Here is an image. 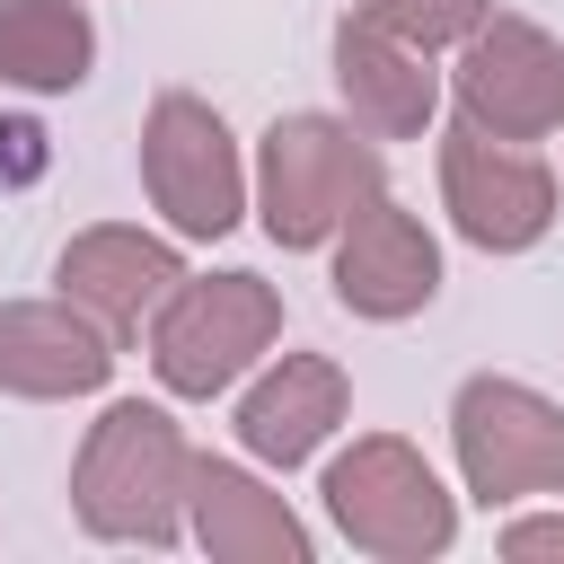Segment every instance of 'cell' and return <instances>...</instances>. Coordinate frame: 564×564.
<instances>
[{
    "label": "cell",
    "instance_id": "e0dca14e",
    "mask_svg": "<svg viewBox=\"0 0 564 564\" xmlns=\"http://www.w3.org/2000/svg\"><path fill=\"white\" fill-rule=\"evenodd\" d=\"M502 555H511V564H546V555H564V511H529V520H511V529H502Z\"/></svg>",
    "mask_w": 564,
    "mask_h": 564
},
{
    "label": "cell",
    "instance_id": "7a4b0ae2",
    "mask_svg": "<svg viewBox=\"0 0 564 564\" xmlns=\"http://www.w3.org/2000/svg\"><path fill=\"white\" fill-rule=\"evenodd\" d=\"M247 194H256L264 238L291 247V256H308V247H335V229H344L370 194H388V159H379V141H370L352 115L300 106V115H273V123H264Z\"/></svg>",
    "mask_w": 564,
    "mask_h": 564
},
{
    "label": "cell",
    "instance_id": "9a60e30c",
    "mask_svg": "<svg viewBox=\"0 0 564 564\" xmlns=\"http://www.w3.org/2000/svg\"><path fill=\"white\" fill-rule=\"evenodd\" d=\"M97 62V18L79 0H0V79L26 97H70Z\"/></svg>",
    "mask_w": 564,
    "mask_h": 564
},
{
    "label": "cell",
    "instance_id": "4fadbf2b",
    "mask_svg": "<svg viewBox=\"0 0 564 564\" xmlns=\"http://www.w3.org/2000/svg\"><path fill=\"white\" fill-rule=\"evenodd\" d=\"M185 529L203 555L220 564H308V529L300 511L238 458H203L194 449V476H185Z\"/></svg>",
    "mask_w": 564,
    "mask_h": 564
},
{
    "label": "cell",
    "instance_id": "5bb4252c",
    "mask_svg": "<svg viewBox=\"0 0 564 564\" xmlns=\"http://www.w3.org/2000/svg\"><path fill=\"white\" fill-rule=\"evenodd\" d=\"M352 414V379L326 352H282L247 397H238V449L256 467H308L326 432Z\"/></svg>",
    "mask_w": 564,
    "mask_h": 564
},
{
    "label": "cell",
    "instance_id": "52a82bcc",
    "mask_svg": "<svg viewBox=\"0 0 564 564\" xmlns=\"http://www.w3.org/2000/svg\"><path fill=\"white\" fill-rule=\"evenodd\" d=\"M449 97H458V115H467L476 132H494V141H546V132H564V44H555L538 18L485 9V18L458 35Z\"/></svg>",
    "mask_w": 564,
    "mask_h": 564
},
{
    "label": "cell",
    "instance_id": "277c9868",
    "mask_svg": "<svg viewBox=\"0 0 564 564\" xmlns=\"http://www.w3.org/2000/svg\"><path fill=\"white\" fill-rule=\"evenodd\" d=\"M282 344V291L264 273H185L150 308V370L167 397H220Z\"/></svg>",
    "mask_w": 564,
    "mask_h": 564
},
{
    "label": "cell",
    "instance_id": "7c38bea8",
    "mask_svg": "<svg viewBox=\"0 0 564 564\" xmlns=\"http://www.w3.org/2000/svg\"><path fill=\"white\" fill-rule=\"evenodd\" d=\"M335 88H344V115L370 141H423L432 115H441L432 53L388 35V26H370L361 9H344V26H335Z\"/></svg>",
    "mask_w": 564,
    "mask_h": 564
},
{
    "label": "cell",
    "instance_id": "8fae6325",
    "mask_svg": "<svg viewBox=\"0 0 564 564\" xmlns=\"http://www.w3.org/2000/svg\"><path fill=\"white\" fill-rule=\"evenodd\" d=\"M53 282H62V300H70V308H88V317L123 344V335H141V326H150V308L185 282V256H176L167 238H150V229L97 220V229H79V238L62 247Z\"/></svg>",
    "mask_w": 564,
    "mask_h": 564
},
{
    "label": "cell",
    "instance_id": "30bf717a",
    "mask_svg": "<svg viewBox=\"0 0 564 564\" xmlns=\"http://www.w3.org/2000/svg\"><path fill=\"white\" fill-rule=\"evenodd\" d=\"M115 379V335L70 300H0V397L62 405Z\"/></svg>",
    "mask_w": 564,
    "mask_h": 564
},
{
    "label": "cell",
    "instance_id": "3957f363",
    "mask_svg": "<svg viewBox=\"0 0 564 564\" xmlns=\"http://www.w3.org/2000/svg\"><path fill=\"white\" fill-rule=\"evenodd\" d=\"M317 494H326L335 538L379 564H423V555H449V538H458V494L397 432H361L352 449H335Z\"/></svg>",
    "mask_w": 564,
    "mask_h": 564
},
{
    "label": "cell",
    "instance_id": "6da1fadb",
    "mask_svg": "<svg viewBox=\"0 0 564 564\" xmlns=\"http://www.w3.org/2000/svg\"><path fill=\"white\" fill-rule=\"evenodd\" d=\"M185 476H194V441L176 432V414L115 397L70 458V511L106 546H176L185 538Z\"/></svg>",
    "mask_w": 564,
    "mask_h": 564
},
{
    "label": "cell",
    "instance_id": "5b68a950",
    "mask_svg": "<svg viewBox=\"0 0 564 564\" xmlns=\"http://www.w3.org/2000/svg\"><path fill=\"white\" fill-rule=\"evenodd\" d=\"M449 449H458V485L485 511L564 494V405L546 388H529V379H502V370L458 379V397H449Z\"/></svg>",
    "mask_w": 564,
    "mask_h": 564
},
{
    "label": "cell",
    "instance_id": "ac0fdd59",
    "mask_svg": "<svg viewBox=\"0 0 564 564\" xmlns=\"http://www.w3.org/2000/svg\"><path fill=\"white\" fill-rule=\"evenodd\" d=\"M44 176V123H0V185Z\"/></svg>",
    "mask_w": 564,
    "mask_h": 564
},
{
    "label": "cell",
    "instance_id": "8992f818",
    "mask_svg": "<svg viewBox=\"0 0 564 564\" xmlns=\"http://www.w3.org/2000/svg\"><path fill=\"white\" fill-rule=\"evenodd\" d=\"M141 185L176 238H229L247 220V159L194 88H159L141 115Z\"/></svg>",
    "mask_w": 564,
    "mask_h": 564
},
{
    "label": "cell",
    "instance_id": "ba28073f",
    "mask_svg": "<svg viewBox=\"0 0 564 564\" xmlns=\"http://www.w3.org/2000/svg\"><path fill=\"white\" fill-rule=\"evenodd\" d=\"M441 203H449V229L485 256H520L555 229V167L529 150V141H494L476 132L467 115L441 132Z\"/></svg>",
    "mask_w": 564,
    "mask_h": 564
},
{
    "label": "cell",
    "instance_id": "9c48e42d",
    "mask_svg": "<svg viewBox=\"0 0 564 564\" xmlns=\"http://www.w3.org/2000/svg\"><path fill=\"white\" fill-rule=\"evenodd\" d=\"M432 291H441V238L397 194H370L335 229V300L370 326H397V317L432 308Z\"/></svg>",
    "mask_w": 564,
    "mask_h": 564
},
{
    "label": "cell",
    "instance_id": "2e32d148",
    "mask_svg": "<svg viewBox=\"0 0 564 564\" xmlns=\"http://www.w3.org/2000/svg\"><path fill=\"white\" fill-rule=\"evenodd\" d=\"M370 26H388V35H405V44H423V53H449L494 0H352Z\"/></svg>",
    "mask_w": 564,
    "mask_h": 564
}]
</instances>
